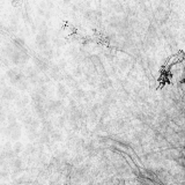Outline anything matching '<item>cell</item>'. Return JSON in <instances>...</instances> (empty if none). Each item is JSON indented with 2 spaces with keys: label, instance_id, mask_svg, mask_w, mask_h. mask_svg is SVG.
Segmentation results:
<instances>
[{
  "label": "cell",
  "instance_id": "6da1fadb",
  "mask_svg": "<svg viewBox=\"0 0 185 185\" xmlns=\"http://www.w3.org/2000/svg\"><path fill=\"white\" fill-rule=\"evenodd\" d=\"M28 58H29L28 54L23 51V50H16L13 53V56L11 57V60H12V63L15 64V65H23V64L27 63Z\"/></svg>",
  "mask_w": 185,
  "mask_h": 185
},
{
  "label": "cell",
  "instance_id": "7a4b0ae2",
  "mask_svg": "<svg viewBox=\"0 0 185 185\" xmlns=\"http://www.w3.org/2000/svg\"><path fill=\"white\" fill-rule=\"evenodd\" d=\"M0 96L5 100H13L16 96V93H15L13 89L7 88V87H4V88L0 90Z\"/></svg>",
  "mask_w": 185,
  "mask_h": 185
},
{
  "label": "cell",
  "instance_id": "3957f363",
  "mask_svg": "<svg viewBox=\"0 0 185 185\" xmlns=\"http://www.w3.org/2000/svg\"><path fill=\"white\" fill-rule=\"evenodd\" d=\"M15 51H16V49H15V46L13 44H6L2 48V53L7 58H11Z\"/></svg>",
  "mask_w": 185,
  "mask_h": 185
},
{
  "label": "cell",
  "instance_id": "277c9868",
  "mask_svg": "<svg viewBox=\"0 0 185 185\" xmlns=\"http://www.w3.org/2000/svg\"><path fill=\"white\" fill-rule=\"evenodd\" d=\"M12 44L14 45L16 50H23V48H24V41H23L22 38H20V37H15L14 39H13V43Z\"/></svg>",
  "mask_w": 185,
  "mask_h": 185
}]
</instances>
